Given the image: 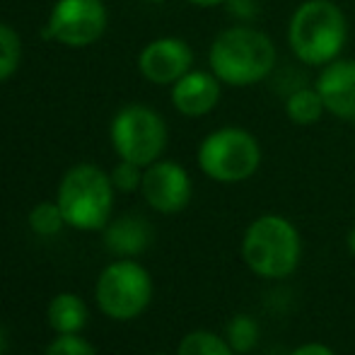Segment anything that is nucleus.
Returning <instances> with one entry per match:
<instances>
[{"label":"nucleus","mask_w":355,"mask_h":355,"mask_svg":"<svg viewBox=\"0 0 355 355\" xmlns=\"http://www.w3.org/2000/svg\"><path fill=\"white\" fill-rule=\"evenodd\" d=\"M208 63L220 83L230 87H249L273 73L276 44L261 29L237 24L213 39Z\"/></svg>","instance_id":"f257e3e1"},{"label":"nucleus","mask_w":355,"mask_h":355,"mask_svg":"<svg viewBox=\"0 0 355 355\" xmlns=\"http://www.w3.org/2000/svg\"><path fill=\"white\" fill-rule=\"evenodd\" d=\"M346 37V15L331 0H304L290 17V49L307 66H327L336 61Z\"/></svg>","instance_id":"f03ea898"},{"label":"nucleus","mask_w":355,"mask_h":355,"mask_svg":"<svg viewBox=\"0 0 355 355\" xmlns=\"http://www.w3.org/2000/svg\"><path fill=\"white\" fill-rule=\"evenodd\" d=\"M302 257L300 232L283 215H261L242 237V259L252 273L261 278H288Z\"/></svg>","instance_id":"7ed1b4c3"},{"label":"nucleus","mask_w":355,"mask_h":355,"mask_svg":"<svg viewBox=\"0 0 355 355\" xmlns=\"http://www.w3.org/2000/svg\"><path fill=\"white\" fill-rule=\"evenodd\" d=\"M56 203L66 218V225L75 230H104L114 206L112 174L97 164H75L61 179Z\"/></svg>","instance_id":"20e7f679"},{"label":"nucleus","mask_w":355,"mask_h":355,"mask_svg":"<svg viewBox=\"0 0 355 355\" xmlns=\"http://www.w3.org/2000/svg\"><path fill=\"white\" fill-rule=\"evenodd\" d=\"M261 164V148L249 131L225 126L208 133L198 148V167L220 184H237L254 177Z\"/></svg>","instance_id":"39448f33"},{"label":"nucleus","mask_w":355,"mask_h":355,"mask_svg":"<svg viewBox=\"0 0 355 355\" xmlns=\"http://www.w3.org/2000/svg\"><path fill=\"white\" fill-rule=\"evenodd\" d=\"M109 136L119 157L148 167L167 148V123L155 109L128 104L112 119Z\"/></svg>","instance_id":"423d86ee"},{"label":"nucleus","mask_w":355,"mask_h":355,"mask_svg":"<svg viewBox=\"0 0 355 355\" xmlns=\"http://www.w3.org/2000/svg\"><path fill=\"white\" fill-rule=\"evenodd\" d=\"M153 300V278L136 261H116L97 281V304L107 317L126 322L145 312Z\"/></svg>","instance_id":"0eeeda50"},{"label":"nucleus","mask_w":355,"mask_h":355,"mask_svg":"<svg viewBox=\"0 0 355 355\" xmlns=\"http://www.w3.org/2000/svg\"><path fill=\"white\" fill-rule=\"evenodd\" d=\"M109 12L102 0H56L44 37L71 49L92 46L107 32Z\"/></svg>","instance_id":"6e6552de"},{"label":"nucleus","mask_w":355,"mask_h":355,"mask_svg":"<svg viewBox=\"0 0 355 355\" xmlns=\"http://www.w3.org/2000/svg\"><path fill=\"white\" fill-rule=\"evenodd\" d=\"M141 193L153 211L179 213L191 201V177L182 164L157 159L143 169Z\"/></svg>","instance_id":"1a4fd4ad"},{"label":"nucleus","mask_w":355,"mask_h":355,"mask_svg":"<svg viewBox=\"0 0 355 355\" xmlns=\"http://www.w3.org/2000/svg\"><path fill=\"white\" fill-rule=\"evenodd\" d=\"M193 51L179 37H159L138 56V71L153 85H174L191 71Z\"/></svg>","instance_id":"9d476101"},{"label":"nucleus","mask_w":355,"mask_h":355,"mask_svg":"<svg viewBox=\"0 0 355 355\" xmlns=\"http://www.w3.org/2000/svg\"><path fill=\"white\" fill-rule=\"evenodd\" d=\"M314 87L329 114L341 121H355V61L336 58L327 63Z\"/></svg>","instance_id":"9b49d317"},{"label":"nucleus","mask_w":355,"mask_h":355,"mask_svg":"<svg viewBox=\"0 0 355 355\" xmlns=\"http://www.w3.org/2000/svg\"><path fill=\"white\" fill-rule=\"evenodd\" d=\"M220 102V80L215 73L189 71L172 85V104L179 114L198 119L211 114Z\"/></svg>","instance_id":"f8f14e48"},{"label":"nucleus","mask_w":355,"mask_h":355,"mask_svg":"<svg viewBox=\"0 0 355 355\" xmlns=\"http://www.w3.org/2000/svg\"><path fill=\"white\" fill-rule=\"evenodd\" d=\"M104 242L114 254L136 257L150 244V227L138 215H123L104 227Z\"/></svg>","instance_id":"ddd939ff"},{"label":"nucleus","mask_w":355,"mask_h":355,"mask_svg":"<svg viewBox=\"0 0 355 355\" xmlns=\"http://www.w3.org/2000/svg\"><path fill=\"white\" fill-rule=\"evenodd\" d=\"M87 322V307L78 295H56L49 304V324L58 334H78Z\"/></svg>","instance_id":"4468645a"},{"label":"nucleus","mask_w":355,"mask_h":355,"mask_svg":"<svg viewBox=\"0 0 355 355\" xmlns=\"http://www.w3.org/2000/svg\"><path fill=\"white\" fill-rule=\"evenodd\" d=\"M324 112L327 107H324L317 87H297L285 99V114L297 126H312L322 119Z\"/></svg>","instance_id":"2eb2a0df"},{"label":"nucleus","mask_w":355,"mask_h":355,"mask_svg":"<svg viewBox=\"0 0 355 355\" xmlns=\"http://www.w3.org/2000/svg\"><path fill=\"white\" fill-rule=\"evenodd\" d=\"M177 355H234L227 338L213 331H191L182 338Z\"/></svg>","instance_id":"dca6fc26"},{"label":"nucleus","mask_w":355,"mask_h":355,"mask_svg":"<svg viewBox=\"0 0 355 355\" xmlns=\"http://www.w3.org/2000/svg\"><path fill=\"white\" fill-rule=\"evenodd\" d=\"M227 343L237 355H244L254 351L259 341V324L252 314H234L227 324V334H225Z\"/></svg>","instance_id":"f3484780"},{"label":"nucleus","mask_w":355,"mask_h":355,"mask_svg":"<svg viewBox=\"0 0 355 355\" xmlns=\"http://www.w3.org/2000/svg\"><path fill=\"white\" fill-rule=\"evenodd\" d=\"M22 61V39L10 24L0 22V83L10 80Z\"/></svg>","instance_id":"a211bd4d"},{"label":"nucleus","mask_w":355,"mask_h":355,"mask_svg":"<svg viewBox=\"0 0 355 355\" xmlns=\"http://www.w3.org/2000/svg\"><path fill=\"white\" fill-rule=\"evenodd\" d=\"M29 225L37 234H44V237H51V234H58L66 225V218L61 213V206L58 203H39L32 213H29Z\"/></svg>","instance_id":"6ab92c4d"},{"label":"nucleus","mask_w":355,"mask_h":355,"mask_svg":"<svg viewBox=\"0 0 355 355\" xmlns=\"http://www.w3.org/2000/svg\"><path fill=\"white\" fill-rule=\"evenodd\" d=\"M112 184H114V189H119V191H123V193L136 191L143 184V167L141 164L121 159L112 172Z\"/></svg>","instance_id":"aec40b11"},{"label":"nucleus","mask_w":355,"mask_h":355,"mask_svg":"<svg viewBox=\"0 0 355 355\" xmlns=\"http://www.w3.org/2000/svg\"><path fill=\"white\" fill-rule=\"evenodd\" d=\"M46 355H97L94 348L78 334H61L51 346L46 348Z\"/></svg>","instance_id":"412c9836"},{"label":"nucleus","mask_w":355,"mask_h":355,"mask_svg":"<svg viewBox=\"0 0 355 355\" xmlns=\"http://www.w3.org/2000/svg\"><path fill=\"white\" fill-rule=\"evenodd\" d=\"M290 355H336L329 346L324 343H304V346H297Z\"/></svg>","instance_id":"4be33fe9"},{"label":"nucleus","mask_w":355,"mask_h":355,"mask_svg":"<svg viewBox=\"0 0 355 355\" xmlns=\"http://www.w3.org/2000/svg\"><path fill=\"white\" fill-rule=\"evenodd\" d=\"M187 3L196 5V8H215V5H223L227 0H187Z\"/></svg>","instance_id":"5701e85b"},{"label":"nucleus","mask_w":355,"mask_h":355,"mask_svg":"<svg viewBox=\"0 0 355 355\" xmlns=\"http://www.w3.org/2000/svg\"><path fill=\"white\" fill-rule=\"evenodd\" d=\"M346 244H348V252L355 257V225L351 230H348V234H346Z\"/></svg>","instance_id":"b1692460"},{"label":"nucleus","mask_w":355,"mask_h":355,"mask_svg":"<svg viewBox=\"0 0 355 355\" xmlns=\"http://www.w3.org/2000/svg\"><path fill=\"white\" fill-rule=\"evenodd\" d=\"M5 353V331H3V327H0V355Z\"/></svg>","instance_id":"393cba45"},{"label":"nucleus","mask_w":355,"mask_h":355,"mask_svg":"<svg viewBox=\"0 0 355 355\" xmlns=\"http://www.w3.org/2000/svg\"><path fill=\"white\" fill-rule=\"evenodd\" d=\"M145 3H164V0H145Z\"/></svg>","instance_id":"a878e982"},{"label":"nucleus","mask_w":355,"mask_h":355,"mask_svg":"<svg viewBox=\"0 0 355 355\" xmlns=\"http://www.w3.org/2000/svg\"><path fill=\"white\" fill-rule=\"evenodd\" d=\"M148 355H164V353H148Z\"/></svg>","instance_id":"bb28decb"}]
</instances>
